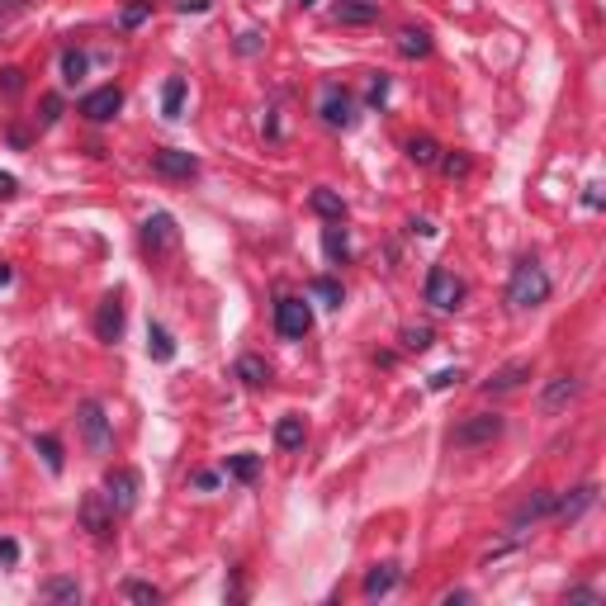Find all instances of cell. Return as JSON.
Here are the masks:
<instances>
[{
    "mask_svg": "<svg viewBox=\"0 0 606 606\" xmlns=\"http://www.w3.org/2000/svg\"><path fill=\"white\" fill-rule=\"evenodd\" d=\"M138 19H147V5H133V10H124V24H138Z\"/></svg>",
    "mask_w": 606,
    "mask_h": 606,
    "instance_id": "f35d334b",
    "label": "cell"
},
{
    "mask_svg": "<svg viewBox=\"0 0 606 606\" xmlns=\"http://www.w3.org/2000/svg\"><path fill=\"white\" fill-rule=\"evenodd\" d=\"M592 502H597V488H592V483H583V488H573V498H559L554 517H583Z\"/></svg>",
    "mask_w": 606,
    "mask_h": 606,
    "instance_id": "2e32d148",
    "label": "cell"
},
{
    "mask_svg": "<svg viewBox=\"0 0 606 606\" xmlns=\"http://www.w3.org/2000/svg\"><path fill=\"white\" fill-rule=\"evenodd\" d=\"M398 53H403V57H427L431 38L422 34V29H403V34H398Z\"/></svg>",
    "mask_w": 606,
    "mask_h": 606,
    "instance_id": "603a6c76",
    "label": "cell"
},
{
    "mask_svg": "<svg viewBox=\"0 0 606 606\" xmlns=\"http://www.w3.org/2000/svg\"><path fill=\"white\" fill-rule=\"evenodd\" d=\"M5 280H10V270H5V266H0V285H5Z\"/></svg>",
    "mask_w": 606,
    "mask_h": 606,
    "instance_id": "b9f144b4",
    "label": "cell"
},
{
    "mask_svg": "<svg viewBox=\"0 0 606 606\" xmlns=\"http://www.w3.org/2000/svg\"><path fill=\"white\" fill-rule=\"evenodd\" d=\"M81 76H86V53H62V81L76 86Z\"/></svg>",
    "mask_w": 606,
    "mask_h": 606,
    "instance_id": "f1b7e54d",
    "label": "cell"
},
{
    "mask_svg": "<svg viewBox=\"0 0 606 606\" xmlns=\"http://www.w3.org/2000/svg\"><path fill=\"white\" fill-rule=\"evenodd\" d=\"M15 554H19L15 540H0V559H15Z\"/></svg>",
    "mask_w": 606,
    "mask_h": 606,
    "instance_id": "60d3db41",
    "label": "cell"
},
{
    "mask_svg": "<svg viewBox=\"0 0 606 606\" xmlns=\"http://www.w3.org/2000/svg\"><path fill=\"white\" fill-rule=\"evenodd\" d=\"M303 436H308L303 417H280V422H275V441H280L285 450H299V446H303Z\"/></svg>",
    "mask_w": 606,
    "mask_h": 606,
    "instance_id": "d6986e66",
    "label": "cell"
},
{
    "mask_svg": "<svg viewBox=\"0 0 606 606\" xmlns=\"http://www.w3.org/2000/svg\"><path fill=\"white\" fill-rule=\"evenodd\" d=\"M341 19L346 24H365V19H375V5H341Z\"/></svg>",
    "mask_w": 606,
    "mask_h": 606,
    "instance_id": "d6a6232c",
    "label": "cell"
},
{
    "mask_svg": "<svg viewBox=\"0 0 606 606\" xmlns=\"http://www.w3.org/2000/svg\"><path fill=\"white\" fill-rule=\"evenodd\" d=\"M105 498L114 512H133V507H138V474H133V469H109Z\"/></svg>",
    "mask_w": 606,
    "mask_h": 606,
    "instance_id": "8992f818",
    "label": "cell"
},
{
    "mask_svg": "<svg viewBox=\"0 0 606 606\" xmlns=\"http://www.w3.org/2000/svg\"><path fill=\"white\" fill-rule=\"evenodd\" d=\"M15 195V176H5V171H0V199H10Z\"/></svg>",
    "mask_w": 606,
    "mask_h": 606,
    "instance_id": "74e56055",
    "label": "cell"
},
{
    "mask_svg": "<svg viewBox=\"0 0 606 606\" xmlns=\"http://www.w3.org/2000/svg\"><path fill=\"white\" fill-rule=\"evenodd\" d=\"M403 346H408V351H427V346H431V327H408V332H403Z\"/></svg>",
    "mask_w": 606,
    "mask_h": 606,
    "instance_id": "1f68e13d",
    "label": "cell"
},
{
    "mask_svg": "<svg viewBox=\"0 0 606 606\" xmlns=\"http://www.w3.org/2000/svg\"><path fill=\"white\" fill-rule=\"evenodd\" d=\"M460 370H441V375H431V389H436V393H441V389H450V384H460Z\"/></svg>",
    "mask_w": 606,
    "mask_h": 606,
    "instance_id": "e575fe53",
    "label": "cell"
},
{
    "mask_svg": "<svg viewBox=\"0 0 606 606\" xmlns=\"http://www.w3.org/2000/svg\"><path fill=\"white\" fill-rule=\"evenodd\" d=\"M0 90H5V95H15V90H19V67H5V72H0Z\"/></svg>",
    "mask_w": 606,
    "mask_h": 606,
    "instance_id": "d590c367",
    "label": "cell"
},
{
    "mask_svg": "<svg viewBox=\"0 0 606 606\" xmlns=\"http://www.w3.org/2000/svg\"><path fill=\"white\" fill-rule=\"evenodd\" d=\"M308 289H313V299H322L327 308H341V285H337V280H327V275H318V280H313Z\"/></svg>",
    "mask_w": 606,
    "mask_h": 606,
    "instance_id": "4316f807",
    "label": "cell"
},
{
    "mask_svg": "<svg viewBox=\"0 0 606 606\" xmlns=\"http://www.w3.org/2000/svg\"><path fill=\"white\" fill-rule=\"evenodd\" d=\"M43 597L48 602H81V588H76L72 578H48L43 583Z\"/></svg>",
    "mask_w": 606,
    "mask_h": 606,
    "instance_id": "cb8c5ba5",
    "label": "cell"
},
{
    "mask_svg": "<svg viewBox=\"0 0 606 606\" xmlns=\"http://www.w3.org/2000/svg\"><path fill=\"white\" fill-rule=\"evenodd\" d=\"M147 356L161 360V365L176 356V341H171V332H166L161 322H152V327H147Z\"/></svg>",
    "mask_w": 606,
    "mask_h": 606,
    "instance_id": "e0dca14e",
    "label": "cell"
},
{
    "mask_svg": "<svg viewBox=\"0 0 606 606\" xmlns=\"http://www.w3.org/2000/svg\"><path fill=\"white\" fill-rule=\"evenodd\" d=\"M152 171H157V176H171V180H190L199 171V161L190 157V152L166 147V152H152Z\"/></svg>",
    "mask_w": 606,
    "mask_h": 606,
    "instance_id": "9c48e42d",
    "label": "cell"
},
{
    "mask_svg": "<svg viewBox=\"0 0 606 606\" xmlns=\"http://www.w3.org/2000/svg\"><path fill=\"white\" fill-rule=\"evenodd\" d=\"M502 436V417L498 412H474V417H464L460 427L450 431V446L455 450H474V446H493Z\"/></svg>",
    "mask_w": 606,
    "mask_h": 606,
    "instance_id": "7a4b0ae2",
    "label": "cell"
},
{
    "mask_svg": "<svg viewBox=\"0 0 606 606\" xmlns=\"http://www.w3.org/2000/svg\"><path fill=\"white\" fill-rule=\"evenodd\" d=\"M545 299H550V275L535 266V261H521V266L512 270V280H507V303H512L517 313H526V308H540Z\"/></svg>",
    "mask_w": 606,
    "mask_h": 606,
    "instance_id": "6da1fadb",
    "label": "cell"
},
{
    "mask_svg": "<svg viewBox=\"0 0 606 606\" xmlns=\"http://www.w3.org/2000/svg\"><path fill=\"white\" fill-rule=\"evenodd\" d=\"M569 602H597V592H588V588H573V592H569Z\"/></svg>",
    "mask_w": 606,
    "mask_h": 606,
    "instance_id": "ab89813d",
    "label": "cell"
},
{
    "mask_svg": "<svg viewBox=\"0 0 606 606\" xmlns=\"http://www.w3.org/2000/svg\"><path fill=\"white\" fill-rule=\"evenodd\" d=\"M322 251H327V261H346L351 247H346V228H341V218L332 228H322Z\"/></svg>",
    "mask_w": 606,
    "mask_h": 606,
    "instance_id": "ffe728a7",
    "label": "cell"
},
{
    "mask_svg": "<svg viewBox=\"0 0 606 606\" xmlns=\"http://www.w3.org/2000/svg\"><path fill=\"white\" fill-rule=\"evenodd\" d=\"M143 247L152 251V256H161V251L176 247V218L171 214H152L143 223Z\"/></svg>",
    "mask_w": 606,
    "mask_h": 606,
    "instance_id": "ba28073f",
    "label": "cell"
},
{
    "mask_svg": "<svg viewBox=\"0 0 606 606\" xmlns=\"http://www.w3.org/2000/svg\"><path fill=\"white\" fill-rule=\"evenodd\" d=\"M57 114H62V100H57V95H48V100H43V124H53Z\"/></svg>",
    "mask_w": 606,
    "mask_h": 606,
    "instance_id": "8d00e7d4",
    "label": "cell"
},
{
    "mask_svg": "<svg viewBox=\"0 0 606 606\" xmlns=\"http://www.w3.org/2000/svg\"><path fill=\"white\" fill-rule=\"evenodd\" d=\"M119 109H124V95H119L114 86L90 90L86 100H81V114H86V119H95V124H109V119H114Z\"/></svg>",
    "mask_w": 606,
    "mask_h": 606,
    "instance_id": "52a82bcc",
    "label": "cell"
},
{
    "mask_svg": "<svg viewBox=\"0 0 606 606\" xmlns=\"http://www.w3.org/2000/svg\"><path fill=\"white\" fill-rule=\"evenodd\" d=\"M34 446L43 450L48 469H53V474H62V446H57V436H34Z\"/></svg>",
    "mask_w": 606,
    "mask_h": 606,
    "instance_id": "f546056e",
    "label": "cell"
},
{
    "mask_svg": "<svg viewBox=\"0 0 606 606\" xmlns=\"http://www.w3.org/2000/svg\"><path fill=\"white\" fill-rule=\"evenodd\" d=\"M81 521H86V531H95V535L114 531V507H109L105 493H90V498L81 502Z\"/></svg>",
    "mask_w": 606,
    "mask_h": 606,
    "instance_id": "7c38bea8",
    "label": "cell"
},
{
    "mask_svg": "<svg viewBox=\"0 0 606 606\" xmlns=\"http://www.w3.org/2000/svg\"><path fill=\"white\" fill-rule=\"evenodd\" d=\"M180 105H185V81H166V90H161V109H166V119H176Z\"/></svg>",
    "mask_w": 606,
    "mask_h": 606,
    "instance_id": "484cf974",
    "label": "cell"
},
{
    "mask_svg": "<svg viewBox=\"0 0 606 606\" xmlns=\"http://www.w3.org/2000/svg\"><path fill=\"white\" fill-rule=\"evenodd\" d=\"M237 379L251 384V389H261V384L270 379V365H266V360H256V356H242V360H237Z\"/></svg>",
    "mask_w": 606,
    "mask_h": 606,
    "instance_id": "44dd1931",
    "label": "cell"
},
{
    "mask_svg": "<svg viewBox=\"0 0 606 606\" xmlns=\"http://www.w3.org/2000/svg\"><path fill=\"white\" fill-rule=\"evenodd\" d=\"M119 332H124V299H119V294H109V299L100 303V313H95V337H100V341H119Z\"/></svg>",
    "mask_w": 606,
    "mask_h": 606,
    "instance_id": "8fae6325",
    "label": "cell"
},
{
    "mask_svg": "<svg viewBox=\"0 0 606 606\" xmlns=\"http://www.w3.org/2000/svg\"><path fill=\"white\" fill-rule=\"evenodd\" d=\"M398 588V564H375L365 573V597H389Z\"/></svg>",
    "mask_w": 606,
    "mask_h": 606,
    "instance_id": "9a60e30c",
    "label": "cell"
},
{
    "mask_svg": "<svg viewBox=\"0 0 606 606\" xmlns=\"http://www.w3.org/2000/svg\"><path fill=\"white\" fill-rule=\"evenodd\" d=\"M299 5H313V0H299Z\"/></svg>",
    "mask_w": 606,
    "mask_h": 606,
    "instance_id": "7bdbcfd3",
    "label": "cell"
},
{
    "mask_svg": "<svg viewBox=\"0 0 606 606\" xmlns=\"http://www.w3.org/2000/svg\"><path fill=\"white\" fill-rule=\"evenodd\" d=\"M427 303L431 308H441V313H455L464 303V280L455 270H431L427 275Z\"/></svg>",
    "mask_w": 606,
    "mask_h": 606,
    "instance_id": "3957f363",
    "label": "cell"
},
{
    "mask_svg": "<svg viewBox=\"0 0 606 606\" xmlns=\"http://www.w3.org/2000/svg\"><path fill=\"white\" fill-rule=\"evenodd\" d=\"M322 119H327L332 128H346V124H351V100L337 95V90H327V100H322Z\"/></svg>",
    "mask_w": 606,
    "mask_h": 606,
    "instance_id": "ac0fdd59",
    "label": "cell"
},
{
    "mask_svg": "<svg viewBox=\"0 0 606 606\" xmlns=\"http://www.w3.org/2000/svg\"><path fill=\"white\" fill-rule=\"evenodd\" d=\"M228 474H232L237 483H251L256 474H261V460H256L251 450H242V455H232V460H228Z\"/></svg>",
    "mask_w": 606,
    "mask_h": 606,
    "instance_id": "7402d4cb",
    "label": "cell"
},
{
    "mask_svg": "<svg viewBox=\"0 0 606 606\" xmlns=\"http://www.w3.org/2000/svg\"><path fill=\"white\" fill-rule=\"evenodd\" d=\"M308 327H313V313H308V303H303V299H280V303H275V332H280V337L299 341Z\"/></svg>",
    "mask_w": 606,
    "mask_h": 606,
    "instance_id": "277c9868",
    "label": "cell"
},
{
    "mask_svg": "<svg viewBox=\"0 0 606 606\" xmlns=\"http://www.w3.org/2000/svg\"><path fill=\"white\" fill-rule=\"evenodd\" d=\"M124 597L128 602H161V592L152 583H124Z\"/></svg>",
    "mask_w": 606,
    "mask_h": 606,
    "instance_id": "4dcf8cb0",
    "label": "cell"
},
{
    "mask_svg": "<svg viewBox=\"0 0 606 606\" xmlns=\"http://www.w3.org/2000/svg\"><path fill=\"white\" fill-rule=\"evenodd\" d=\"M531 379V360H512V365H502L493 379H483V389L488 393H512V389H521Z\"/></svg>",
    "mask_w": 606,
    "mask_h": 606,
    "instance_id": "5bb4252c",
    "label": "cell"
},
{
    "mask_svg": "<svg viewBox=\"0 0 606 606\" xmlns=\"http://www.w3.org/2000/svg\"><path fill=\"white\" fill-rule=\"evenodd\" d=\"M441 171H446V176H469V157H446Z\"/></svg>",
    "mask_w": 606,
    "mask_h": 606,
    "instance_id": "836d02e7",
    "label": "cell"
},
{
    "mask_svg": "<svg viewBox=\"0 0 606 606\" xmlns=\"http://www.w3.org/2000/svg\"><path fill=\"white\" fill-rule=\"evenodd\" d=\"M76 422H81V436H86V446L95 450V455H105V450H109V417H105V408H100V403H81Z\"/></svg>",
    "mask_w": 606,
    "mask_h": 606,
    "instance_id": "5b68a950",
    "label": "cell"
},
{
    "mask_svg": "<svg viewBox=\"0 0 606 606\" xmlns=\"http://www.w3.org/2000/svg\"><path fill=\"white\" fill-rule=\"evenodd\" d=\"M408 157L417 161V166H436V161H441V147L431 143V138H412V143H408Z\"/></svg>",
    "mask_w": 606,
    "mask_h": 606,
    "instance_id": "d4e9b609",
    "label": "cell"
},
{
    "mask_svg": "<svg viewBox=\"0 0 606 606\" xmlns=\"http://www.w3.org/2000/svg\"><path fill=\"white\" fill-rule=\"evenodd\" d=\"M554 507H559V498H554V493H545V488H540V493H531V498H521V507L512 512V531H521L526 521L554 517Z\"/></svg>",
    "mask_w": 606,
    "mask_h": 606,
    "instance_id": "30bf717a",
    "label": "cell"
},
{
    "mask_svg": "<svg viewBox=\"0 0 606 606\" xmlns=\"http://www.w3.org/2000/svg\"><path fill=\"white\" fill-rule=\"evenodd\" d=\"M578 389H583V384H578L573 375L550 379V384H545V393H540V408H545V412H564L573 398H578Z\"/></svg>",
    "mask_w": 606,
    "mask_h": 606,
    "instance_id": "4fadbf2b",
    "label": "cell"
},
{
    "mask_svg": "<svg viewBox=\"0 0 606 606\" xmlns=\"http://www.w3.org/2000/svg\"><path fill=\"white\" fill-rule=\"evenodd\" d=\"M313 209H318V214H327V218H346V204H341L332 190H313Z\"/></svg>",
    "mask_w": 606,
    "mask_h": 606,
    "instance_id": "83f0119b",
    "label": "cell"
}]
</instances>
